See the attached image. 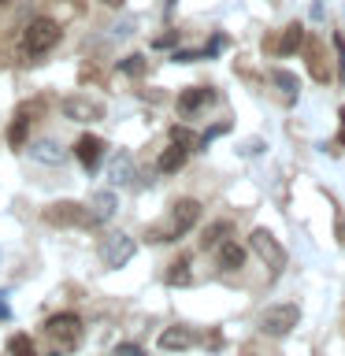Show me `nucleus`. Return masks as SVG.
<instances>
[{
	"instance_id": "obj_18",
	"label": "nucleus",
	"mask_w": 345,
	"mask_h": 356,
	"mask_svg": "<svg viewBox=\"0 0 345 356\" xmlns=\"http://www.w3.org/2000/svg\"><path fill=\"white\" fill-rule=\"evenodd\" d=\"M275 49H278V56H294L297 49H305V26H300V22H289Z\"/></svg>"
},
{
	"instance_id": "obj_31",
	"label": "nucleus",
	"mask_w": 345,
	"mask_h": 356,
	"mask_svg": "<svg viewBox=\"0 0 345 356\" xmlns=\"http://www.w3.org/2000/svg\"><path fill=\"white\" fill-rule=\"evenodd\" d=\"M338 119H342V130H338V145H342V149H345V108L338 111Z\"/></svg>"
},
{
	"instance_id": "obj_21",
	"label": "nucleus",
	"mask_w": 345,
	"mask_h": 356,
	"mask_svg": "<svg viewBox=\"0 0 345 356\" xmlns=\"http://www.w3.org/2000/svg\"><path fill=\"white\" fill-rule=\"evenodd\" d=\"M189 278H193V275H189V256H178V260L171 264V271H167V282H171V286H186Z\"/></svg>"
},
{
	"instance_id": "obj_4",
	"label": "nucleus",
	"mask_w": 345,
	"mask_h": 356,
	"mask_svg": "<svg viewBox=\"0 0 345 356\" xmlns=\"http://www.w3.org/2000/svg\"><path fill=\"white\" fill-rule=\"evenodd\" d=\"M297 319H300L297 305H271V308L260 312V330L271 334V338H286V334L297 327Z\"/></svg>"
},
{
	"instance_id": "obj_14",
	"label": "nucleus",
	"mask_w": 345,
	"mask_h": 356,
	"mask_svg": "<svg viewBox=\"0 0 345 356\" xmlns=\"http://www.w3.org/2000/svg\"><path fill=\"white\" fill-rule=\"evenodd\" d=\"M216 260H219L223 271H238V267L245 264V249H241V245L234 241V238H227V241H223L219 249H216Z\"/></svg>"
},
{
	"instance_id": "obj_26",
	"label": "nucleus",
	"mask_w": 345,
	"mask_h": 356,
	"mask_svg": "<svg viewBox=\"0 0 345 356\" xmlns=\"http://www.w3.org/2000/svg\"><path fill=\"white\" fill-rule=\"evenodd\" d=\"M230 127H227V122H216V127H208L204 134H200V138H197V149H208V141H216L219 138V134H227Z\"/></svg>"
},
{
	"instance_id": "obj_23",
	"label": "nucleus",
	"mask_w": 345,
	"mask_h": 356,
	"mask_svg": "<svg viewBox=\"0 0 345 356\" xmlns=\"http://www.w3.org/2000/svg\"><path fill=\"white\" fill-rule=\"evenodd\" d=\"M119 71L130 74V78H141L145 74V56H127V60H119Z\"/></svg>"
},
{
	"instance_id": "obj_25",
	"label": "nucleus",
	"mask_w": 345,
	"mask_h": 356,
	"mask_svg": "<svg viewBox=\"0 0 345 356\" xmlns=\"http://www.w3.org/2000/svg\"><path fill=\"white\" fill-rule=\"evenodd\" d=\"M171 60L175 63H197V60H208V52L204 49H175Z\"/></svg>"
},
{
	"instance_id": "obj_30",
	"label": "nucleus",
	"mask_w": 345,
	"mask_h": 356,
	"mask_svg": "<svg viewBox=\"0 0 345 356\" xmlns=\"http://www.w3.org/2000/svg\"><path fill=\"white\" fill-rule=\"evenodd\" d=\"M111 356H145V353L138 349V345H119V349L111 353Z\"/></svg>"
},
{
	"instance_id": "obj_17",
	"label": "nucleus",
	"mask_w": 345,
	"mask_h": 356,
	"mask_svg": "<svg viewBox=\"0 0 345 356\" xmlns=\"http://www.w3.org/2000/svg\"><path fill=\"white\" fill-rule=\"evenodd\" d=\"M186 156H189L186 145H175V141H171V149H163V152H160L156 167H160L163 175H175V171H182V167H186Z\"/></svg>"
},
{
	"instance_id": "obj_22",
	"label": "nucleus",
	"mask_w": 345,
	"mask_h": 356,
	"mask_svg": "<svg viewBox=\"0 0 345 356\" xmlns=\"http://www.w3.org/2000/svg\"><path fill=\"white\" fill-rule=\"evenodd\" d=\"M308 63H312V78H316V82H327V67H323V56H319V41H308Z\"/></svg>"
},
{
	"instance_id": "obj_13",
	"label": "nucleus",
	"mask_w": 345,
	"mask_h": 356,
	"mask_svg": "<svg viewBox=\"0 0 345 356\" xmlns=\"http://www.w3.org/2000/svg\"><path fill=\"white\" fill-rule=\"evenodd\" d=\"M216 100V93H211L208 86H193V89H186V93H178V111H200L204 104H211Z\"/></svg>"
},
{
	"instance_id": "obj_16",
	"label": "nucleus",
	"mask_w": 345,
	"mask_h": 356,
	"mask_svg": "<svg viewBox=\"0 0 345 356\" xmlns=\"http://www.w3.org/2000/svg\"><path fill=\"white\" fill-rule=\"evenodd\" d=\"M108 175H111V182H115V186H130L134 178H138V171H134V156L130 152H119L115 160H111Z\"/></svg>"
},
{
	"instance_id": "obj_5",
	"label": "nucleus",
	"mask_w": 345,
	"mask_h": 356,
	"mask_svg": "<svg viewBox=\"0 0 345 356\" xmlns=\"http://www.w3.org/2000/svg\"><path fill=\"white\" fill-rule=\"evenodd\" d=\"M45 330H49V338L56 341V349H74V345L82 341V319H78L74 312L52 316L49 323H45Z\"/></svg>"
},
{
	"instance_id": "obj_11",
	"label": "nucleus",
	"mask_w": 345,
	"mask_h": 356,
	"mask_svg": "<svg viewBox=\"0 0 345 356\" xmlns=\"http://www.w3.org/2000/svg\"><path fill=\"white\" fill-rule=\"evenodd\" d=\"M86 216H89V227H93V222H108L111 216H115V193H111V189L93 193L89 204H86Z\"/></svg>"
},
{
	"instance_id": "obj_2",
	"label": "nucleus",
	"mask_w": 345,
	"mask_h": 356,
	"mask_svg": "<svg viewBox=\"0 0 345 356\" xmlns=\"http://www.w3.org/2000/svg\"><path fill=\"white\" fill-rule=\"evenodd\" d=\"M200 222V200L193 197H182V200H175L171 204V219H167V234H163V241H171V238H182V234H189Z\"/></svg>"
},
{
	"instance_id": "obj_10",
	"label": "nucleus",
	"mask_w": 345,
	"mask_h": 356,
	"mask_svg": "<svg viewBox=\"0 0 345 356\" xmlns=\"http://www.w3.org/2000/svg\"><path fill=\"white\" fill-rule=\"evenodd\" d=\"M26 152H30V160H38V163H45V167H60V163L67 160V152L60 149V141H52V138L30 141Z\"/></svg>"
},
{
	"instance_id": "obj_1",
	"label": "nucleus",
	"mask_w": 345,
	"mask_h": 356,
	"mask_svg": "<svg viewBox=\"0 0 345 356\" xmlns=\"http://www.w3.org/2000/svg\"><path fill=\"white\" fill-rule=\"evenodd\" d=\"M56 41H60V22L49 15L30 19V26L22 30V52L26 56H45L49 49H56Z\"/></svg>"
},
{
	"instance_id": "obj_19",
	"label": "nucleus",
	"mask_w": 345,
	"mask_h": 356,
	"mask_svg": "<svg viewBox=\"0 0 345 356\" xmlns=\"http://www.w3.org/2000/svg\"><path fill=\"white\" fill-rule=\"evenodd\" d=\"M271 82H275L278 89H282L286 97H297V89H300L297 74H294V71H282V67H275V71H271Z\"/></svg>"
},
{
	"instance_id": "obj_35",
	"label": "nucleus",
	"mask_w": 345,
	"mask_h": 356,
	"mask_svg": "<svg viewBox=\"0 0 345 356\" xmlns=\"http://www.w3.org/2000/svg\"><path fill=\"white\" fill-rule=\"evenodd\" d=\"M52 356H60V353H52Z\"/></svg>"
},
{
	"instance_id": "obj_7",
	"label": "nucleus",
	"mask_w": 345,
	"mask_h": 356,
	"mask_svg": "<svg viewBox=\"0 0 345 356\" xmlns=\"http://www.w3.org/2000/svg\"><path fill=\"white\" fill-rule=\"evenodd\" d=\"M45 222L49 227H89V216L86 204H78V200H56L45 208Z\"/></svg>"
},
{
	"instance_id": "obj_12",
	"label": "nucleus",
	"mask_w": 345,
	"mask_h": 356,
	"mask_svg": "<svg viewBox=\"0 0 345 356\" xmlns=\"http://www.w3.org/2000/svg\"><path fill=\"white\" fill-rule=\"evenodd\" d=\"M193 345H197V334L189 327H167L160 334V349L163 353H186V349H193Z\"/></svg>"
},
{
	"instance_id": "obj_8",
	"label": "nucleus",
	"mask_w": 345,
	"mask_h": 356,
	"mask_svg": "<svg viewBox=\"0 0 345 356\" xmlns=\"http://www.w3.org/2000/svg\"><path fill=\"white\" fill-rule=\"evenodd\" d=\"M60 111H63V119H71V122H100V119H104V104H100V100L78 97V93L63 97Z\"/></svg>"
},
{
	"instance_id": "obj_32",
	"label": "nucleus",
	"mask_w": 345,
	"mask_h": 356,
	"mask_svg": "<svg viewBox=\"0 0 345 356\" xmlns=\"http://www.w3.org/2000/svg\"><path fill=\"white\" fill-rule=\"evenodd\" d=\"M0 319H8V300H4V293H0Z\"/></svg>"
},
{
	"instance_id": "obj_24",
	"label": "nucleus",
	"mask_w": 345,
	"mask_h": 356,
	"mask_svg": "<svg viewBox=\"0 0 345 356\" xmlns=\"http://www.w3.org/2000/svg\"><path fill=\"white\" fill-rule=\"evenodd\" d=\"M26 122H30L26 115H19L15 122H11V130H8V141L15 145V149H19V145H26Z\"/></svg>"
},
{
	"instance_id": "obj_6",
	"label": "nucleus",
	"mask_w": 345,
	"mask_h": 356,
	"mask_svg": "<svg viewBox=\"0 0 345 356\" xmlns=\"http://www.w3.org/2000/svg\"><path fill=\"white\" fill-rule=\"evenodd\" d=\"M249 249L260 256L264 267H271V271H282V267H286V249L278 245V238H275L271 230H264V227H260V230H252Z\"/></svg>"
},
{
	"instance_id": "obj_15",
	"label": "nucleus",
	"mask_w": 345,
	"mask_h": 356,
	"mask_svg": "<svg viewBox=\"0 0 345 356\" xmlns=\"http://www.w3.org/2000/svg\"><path fill=\"white\" fill-rule=\"evenodd\" d=\"M230 234H234V222L230 219H216L211 227H204V234H200V249H219Z\"/></svg>"
},
{
	"instance_id": "obj_33",
	"label": "nucleus",
	"mask_w": 345,
	"mask_h": 356,
	"mask_svg": "<svg viewBox=\"0 0 345 356\" xmlns=\"http://www.w3.org/2000/svg\"><path fill=\"white\" fill-rule=\"evenodd\" d=\"M104 4H108V8H122V0H104Z\"/></svg>"
},
{
	"instance_id": "obj_20",
	"label": "nucleus",
	"mask_w": 345,
	"mask_h": 356,
	"mask_svg": "<svg viewBox=\"0 0 345 356\" xmlns=\"http://www.w3.org/2000/svg\"><path fill=\"white\" fill-rule=\"evenodd\" d=\"M8 356H38L30 334H11V338H8Z\"/></svg>"
},
{
	"instance_id": "obj_28",
	"label": "nucleus",
	"mask_w": 345,
	"mask_h": 356,
	"mask_svg": "<svg viewBox=\"0 0 345 356\" xmlns=\"http://www.w3.org/2000/svg\"><path fill=\"white\" fill-rule=\"evenodd\" d=\"M334 49H338V74L345 78V38H342V33H334Z\"/></svg>"
},
{
	"instance_id": "obj_34",
	"label": "nucleus",
	"mask_w": 345,
	"mask_h": 356,
	"mask_svg": "<svg viewBox=\"0 0 345 356\" xmlns=\"http://www.w3.org/2000/svg\"><path fill=\"white\" fill-rule=\"evenodd\" d=\"M175 4H178V0H167V15H171V11H175Z\"/></svg>"
},
{
	"instance_id": "obj_3",
	"label": "nucleus",
	"mask_w": 345,
	"mask_h": 356,
	"mask_svg": "<svg viewBox=\"0 0 345 356\" xmlns=\"http://www.w3.org/2000/svg\"><path fill=\"white\" fill-rule=\"evenodd\" d=\"M134 252H138V241L130 238V234H108L104 245H100V264L111 267V271H119V267H127L134 260Z\"/></svg>"
},
{
	"instance_id": "obj_27",
	"label": "nucleus",
	"mask_w": 345,
	"mask_h": 356,
	"mask_svg": "<svg viewBox=\"0 0 345 356\" xmlns=\"http://www.w3.org/2000/svg\"><path fill=\"white\" fill-rule=\"evenodd\" d=\"M171 141H175V145H186V149H193V145H197V138H193L186 127H171Z\"/></svg>"
},
{
	"instance_id": "obj_29",
	"label": "nucleus",
	"mask_w": 345,
	"mask_h": 356,
	"mask_svg": "<svg viewBox=\"0 0 345 356\" xmlns=\"http://www.w3.org/2000/svg\"><path fill=\"white\" fill-rule=\"evenodd\" d=\"M175 41H178V30H167V33H160V38H156L152 44H156V49H171Z\"/></svg>"
},
{
	"instance_id": "obj_9",
	"label": "nucleus",
	"mask_w": 345,
	"mask_h": 356,
	"mask_svg": "<svg viewBox=\"0 0 345 356\" xmlns=\"http://www.w3.org/2000/svg\"><path fill=\"white\" fill-rule=\"evenodd\" d=\"M104 138H97V134H82V138L74 141V156H78V163L86 167V171H97V163L104 160Z\"/></svg>"
}]
</instances>
